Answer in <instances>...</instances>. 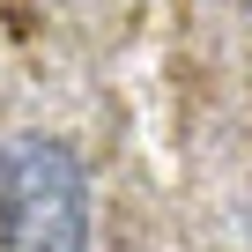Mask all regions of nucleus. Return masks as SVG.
I'll use <instances>...</instances> for the list:
<instances>
[{
    "label": "nucleus",
    "instance_id": "nucleus-2",
    "mask_svg": "<svg viewBox=\"0 0 252 252\" xmlns=\"http://www.w3.org/2000/svg\"><path fill=\"white\" fill-rule=\"evenodd\" d=\"M237 8H252V0H237Z\"/></svg>",
    "mask_w": 252,
    "mask_h": 252
},
{
    "label": "nucleus",
    "instance_id": "nucleus-1",
    "mask_svg": "<svg viewBox=\"0 0 252 252\" xmlns=\"http://www.w3.org/2000/svg\"><path fill=\"white\" fill-rule=\"evenodd\" d=\"M0 245L8 252H82L89 245V178L67 141L15 134L0 149Z\"/></svg>",
    "mask_w": 252,
    "mask_h": 252
}]
</instances>
